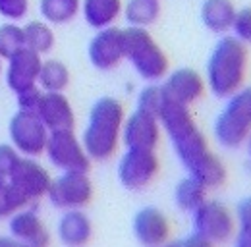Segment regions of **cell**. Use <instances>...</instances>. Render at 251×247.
<instances>
[{"label": "cell", "mask_w": 251, "mask_h": 247, "mask_svg": "<svg viewBox=\"0 0 251 247\" xmlns=\"http://www.w3.org/2000/svg\"><path fill=\"white\" fill-rule=\"evenodd\" d=\"M250 74V47L232 35H224L215 45L207 60L205 83L207 89L219 99H228L240 91Z\"/></svg>", "instance_id": "1"}, {"label": "cell", "mask_w": 251, "mask_h": 247, "mask_svg": "<svg viewBox=\"0 0 251 247\" xmlns=\"http://www.w3.org/2000/svg\"><path fill=\"white\" fill-rule=\"evenodd\" d=\"M126 120L124 106L114 97H102L91 106L81 143L91 160H108L118 151Z\"/></svg>", "instance_id": "2"}, {"label": "cell", "mask_w": 251, "mask_h": 247, "mask_svg": "<svg viewBox=\"0 0 251 247\" xmlns=\"http://www.w3.org/2000/svg\"><path fill=\"white\" fill-rule=\"evenodd\" d=\"M160 127L166 131L172 147L182 160V164L191 170L205 154L209 153V143L197 122L193 120L189 106L178 104L170 99H164V104L158 112Z\"/></svg>", "instance_id": "3"}, {"label": "cell", "mask_w": 251, "mask_h": 247, "mask_svg": "<svg viewBox=\"0 0 251 247\" xmlns=\"http://www.w3.org/2000/svg\"><path fill=\"white\" fill-rule=\"evenodd\" d=\"M213 131L215 139L224 149H238L246 143L251 133V85H244L226 99Z\"/></svg>", "instance_id": "4"}, {"label": "cell", "mask_w": 251, "mask_h": 247, "mask_svg": "<svg viewBox=\"0 0 251 247\" xmlns=\"http://www.w3.org/2000/svg\"><path fill=\"white\" fill-rule=\"evenodd\" d=\"M124 58L129 60L133 70L145 81H160L162 77H166L170 70L168 56L145 27L124 29Z\"/></svg>", "instance_id": "5"}, {"label": "cell", "mask_w": 251, "mask_h": 247, "mask_svg": "<svg viewBox=\"0 0 251 247\" xmlns=\"http://www.w3.org/2000/svg\"><path fill=\"white\" fill-rule=\"evenodd\" d=\"M193 215V232L209 240L213 246H222L234 240L238 224L236 215L220 201L207 199Z\"/></svg>", "instance_id": "6"}, {"label": "cell", "mask_w": 251, "mask_h": 247, "mask_svg": "<svg viewBox=\"0 0 251 247\" xmlns=\"http://www.w3.org/2000/svg\"><path fill=\"white\" fill-rule=\"evenodd\" d=\"M49 162L62 172H87L91 158L85 153L81 139L75 137L74 129L50 131L45 147Z\"/></svg>", "instance_id": "7"}, {"label": "cell", "mask_w": 251, "mask_h": 247, "mask_svg": "<svg viewBox=\"0 0 251 247\" xmlns=\"http://www.w3.org/2000/svg\"><path fill=\"white\" fill-rule=\"evenodd\" d=\"M8 131L14 149L24 156H39L45 153L50 133L35 112H25V110H18L12 116Z\"/></svg>", "instance_id": "8"}, {"label": "cell", "mask_w": 251, "mask_h": 247, "mask_svg": "<svg viewBox=\"0 0 251 247\" xmlns=\"http://www.w3.org/2000/svg\"><path fill=\"white\" fill-rule=\"evenodd\" d=\"M47 195L58 209H83L93 199V184L87 172H62L50 182Z\"/></svg>", "instance_id": "9"}, {"label": "cell", "mask_w": 251, "mask_h": 247, "mask_svg": "<svg viewBox=\"0 0 251 247\" xmlns=\"http://www.w3.org/2000/svg\"><path fill=\"white\" fill-rule=\"evenodd\" d=\"M160 162L151 149H127L118 164V178L126 189H143L157 178Z\"/></svg>", "instance_id": "10"}, {"label": "cell", "mask_w": 251, "mask_h": 247, "mask_svg": "<svg viewBox=\"0 0 251 247\" xmlns=\"http://www.w3.org/2000/svg\"><path fill=\"white\" fill-rule=\"evenodd\" d=\"M87 52H89V60L97 70H102V72L114 70L124 60V29H120L116 25L99 29L89 43Z\"/></svg>", "instance_id": "11"}, {"label": "cell", "mask_w": 251, "mask_h": 247, "mask_svg": "<svg viewBox=\"0 0 251 247\" xmlns=\"http://www.w3.org/2000/svg\"><path fill=\"white\" fill-rule=\"evenodd\" d=\"M162 91L166 99L184 106H191L199 102L207 93L205 75H201L197 70H191V68H178L166 74Z\"/></svg>", "instance_id": "12"}, {"label": "cell", "mask_w": 251, "mask_h": 247, "mask_svg": "<svg viewBox=\"0 0 251 247\" xmlns=\"http://www.w3.org/2000/svg\"><path fill=\"white\" fill-rule=\"evenodd\" d=\"M162 127L157 116L135 110L126 116L122 125V143L126 149H151L155 151L160 141Z\"/></svg>", "instance_id": "13"}, {"label": "cell", "mask_w": 251, "mask_h": 247, "mask_svg": "<svg viewBox=\"0 0 251 247\" xmlns=\"http://www.w3.org/2000/svg\"><path fill=\"white\" fill-rule=\"evenodd\" d=\"M8 182L16 189H20L29 201H35L49 193L52 178L41 162L33 160V156H22L16 168L10 172Z\"/></svg>", "instance_id": "14"}, {"label": "cell", "mask_w": 251, "mask_h": 247, "mask_svg": "<svg viewBox=\"0 0 251 247\" xmlns=\"http://www.w3.org/2000/svg\"><path fill=\"white\" fill-rule=\"evenodd\" d=\"M133 236L143 247H162L170 242L172 226L157 207H145L133 216Z\"/></svg>", "instance_id": "15"}, {"label": "cell", "mask_w": 251, "mask_h": 247, "mask_svg": "<svg viewBox=\"0 0 251 247\" xmlns=\"http://www.w3.org/2000/svg\"><path fill=\"white\" fill-rule=\"evenodd\" d=\"M41 54L31 49H22L14 56L8 58V68H6V83L12 91L22 93L25 89H31L37 85V77L41 72Z\"/></svg>", "instance_id": "16"}, {"label": "cell", "mask_w": 251, "mask_h": 247, "mask_svg": "<svg viewBox=\"0 0 251 247\" xmlns=\"http://www.w3.org/2000/svg\"><path fill=\"white\" fill-rule=\"evenodd\" d=\"M35 114L39 120L47 125L49 131H60V129H74L75 116L70 100L64 93H41L39 104L35 108Z\"/></svg>", "instance_id": "17"}, {"label": "cell", "mask_w": 251, "mask_h": 247, "mask_svg": "<svg viewBox=\"0 0 251 247\" xmlns=\"http://www.w3.org/2000/svg\"><path fill=\"white\" fill-rule=\"evenodd\" d=\"M8 228H10V236L24 246L49 247L50 234L45 228L43 220L39 218L37 211H33V209H22V211L14 213L10 216Z\"/></svg>", "instance_id": "18"}, {"label": "cell", "mask_w": 251, "mask_h": 247, "mask_svg": "<svg viewBox=\"0 0 251 247\" xmlns=\"http://www.w3.org/2000/svg\"><path fill=\"white\" fill-rule=\"evenodd\" d=\"M56 232L66 247H85L93 238V224L81 209H72L62 215Z\"/></svg>", "instance_id": "19"}, {"label": "cell", "mask_w": 251, "mask_h": 247, "mask_svg": "<svg viewBox=\"0 0 251 247\" xmlns=\"http://www.w3.org/2000/svg\"><path fill=\"white\" fill-rule=\"evenodd\" d=\"M236 6L232 0H203L201 4V24L217 35H226L232 29L236 18Z\"/></svg>", "instance_id": "20"}, {"label": "cell", "mask_w": 251, "mask_h": 247, "mask_svg": "<svg viewBox=\"0 0 251 247\" xmlns=\"http://www.w3.org/2000/svg\"><path fill=\"white\" fill-rule=\"evenodd\" d=\"M124 4L122 0H81V14L83 20L93 29H104L116 24V20L122 16Z\"/></svg>", "instance_id": "21"}, {"label": "cell", "mask_w": 251, "mask_h": 247, "mask_svg": "<svg viewBox=\"0 0 251 247\" xmlns=\"http://www.w3.org/2000/svg\"><path fill=\"white\" fill-rule=\"evenodd\" d=\"M188 172L191 178H195L207 189H219L220 185H224L226 178H228V170H226L224 162L220 160L219 154H215L213 151H209Z\"/></svg>", "instance_id": "22"}, {"label": "cell", "mask_w": 251, "mask_h": 247, "mask_svg": "<svg viewBox=\"0 0 251 247\" xmlns=\"http://www.w3.org/2000/svg\"><path fill=\"white\" fill-rule=\"evenodd\" d=\"M126 22L129 27H149L153 25L160 16V4L158 0H127L122 10Z\"/></svg>", "instance_id": "23"}, {"label": "cell", "mask_w": 251, "mask_h": 247, "mask_svg": "<svg viewBox=\"0 0 251 247\" xmlns=\"http://www.w3.org/2000/svg\"><path fill=\"white\" fill-rule=\"evenodd\" d=\"M207 191L209 189L205 185H201L195 178L188 176L176 185V191H174L176 205L184 213H195L207 201Z\"/></svg>", "instance_id": "24"}, {"label": "cell", "mask_w": 251, "mask_h": 247, "mask_svg": "<svg viewBox=\"0 0 251 247\" xmlns=\"http://www.w3.org/2000/svg\"><path fill=\"white\" fill-rule=\"evenodd\" d=\"M37 85H41L43 91L62 93L70 85V70L60 60L43 62L37 77Z\"/></svg>", "instance_id": "25"}, {"label": "cell", "mask_w": 251, "mask_h": 247, "mask_svg": "<svg viewBox=\"0 0 251 247\" xmlns=\"http://www.w3.org/2000/svg\"><path fill=\"white\" fill-rule=\"evenodd\" d=\"M41 16L49 24H68L72 22L79 10H81V0H41L39 2Z\"/></svg>", "instance_id": "26"}, {"label": "cell", "mask_w": 251, "mask_h": 247, "mask_svg": "<svg viewBox=\"0 0 251 247\" xmlns=\"http://www.w3.org/2000/svg\"><path fill=\"white\" fill-rule=\"evenodd\" d=\"M24 39H25V47L39 54H45L54 47V33L43 22L27 24L24 27Z\"/></svg>", "instance_id": "27"}, {"label": "cell", "mask_w": 251, "mask_h": 247, "mask_svg": "<svg viewBox=\"0 0 251 247\" xmlns=\"http://www.w3.org/2000/svg\"><path fill=\"white\" fill-rule=\"evenodd\" d=\"M31 201L8 180L0 185V218H10L14 213L22 211L24 207H27Z\"/></svg>", "instance_id": "28"}, {"label": "cell", "mask_w": 251, "mask_h": 247, "mask_svg": "<svg viewBox=\"0 0 251 247\" xmlns=\"http://www.w3.org/2000/svg\"><path fill=\"white\" fill-rule=\"evenodd\" d=\"M25 49V39H24V27L16 24H6L0 27V58H10L18 50Z\"/></svg>", "instance_id": "29"}, {"label": "cell", "mask_w": 251, "mask_h": 247, "mask_svg": "<svg viewBox=\"0 0 251 247\" xmlns=\"http://www.w3.org/2000/svg\"><path fill=\"white\" fill-rule=\"evenodd\" d=\"M164 91L162 85H147L145 89H141L137 97V110H143L147 114H153L158 118V112L164 104Z\"/></svg>", "instance_id": "30"}, {"label": "cell", "mask_w": 251, "mask_h": 247, "mask_svg": "<svg viewBox=\"0 0 251 247\" xmlns=\"http://www.w3.org/2000/svg\"><path fill=\"white\" fill-rule=\"evenodd\" d=\"M232 37H236L246 47H251V6L236 10V18L232 24Z\"/></svg>", "instance_id": "31"}, {"label": "cell", "mask_w": 251, "mask_h": 247, "mask_svg": "<svg viewBox=\"0 0 251 247\" xmlns=\"http://www.w3.org/2000/svg\"><path fill=\"white\" fill-rule=\"evenodd\" d=\"M27 10H29V0H0V16H4L6 20L18 22L25 18Z\"/></svg>", "instance_id": "32"}, {"label": "cell", "mask_w": 251, "mask_h": 247, "mask_svg": "<svg viewBox=\"0 0 251 247\" xmlns=\"http://www.w3.org/2000/svg\"><path fill=\"white\" fill-rule=\"evenodd\" d=\"M20 158H22V154L14 149V145L2 143L0 145V176L8 178L10 172L16 168V164H18Z\"/></svg>", "instance_id": "33"}, {"label": "cell", "mask_w": 251, "mask_h": 247, "mask_svg": "<svg viewBox=\"0 0 251 247\" xmlns=\"http://www.w3.org/2000/svg\"><path fill=\"white\" fill-rule=\"evenodd\" d=\"M41 89L35 85L31 89H25V91L18 93V106L20 110H25V112H35L37 104H39V99H41Z\"/></svg>", "instance_id": "34"}, {"label": "cell", "mask_w": 251, "mask_h": 247, "mask_svg": "<svg viewBox=\"0 0 251 247\" xmlns=\"http://www.w3.org/2000/svg\"><path fill=\"white\" fill-rule=\"evenodd\" d=\"M236 224L242 232H251V197L244 199L236 211Z\"/></svg>", "instance_id": "35"}, {"label": "cell", "mask_w": 251, "mask_h": 247, "mask_svg": "<svg viewBox=\"0 0 251 247\" xmlns=\"http://www.w3.org/2000/svg\"><path fill=\"white\" fill-rule=\"evenodd\" d=\"M162 247H217L213 246L209 240H205V238H201L199 234H189L186 238H182V240H174V242H168L166 246Z\"/></svg>", "instance_id": "36"}, {"label": "cell", "mask_w": 251, "mask_h": 247, "mask_svg": "<svg viewBox=\"0 0 251 247\" xmlns=\"http://www.w3.org/2000/svg\"><path fill=\"white\" fill-rule=\"evenodd\" d=\"M234 247H251V232H238L234 236Z\"/></svg>", "instance_id": "37"}, {"label": "cell", "mask_w": 251, "mask_h": 247, "mask_svg": "<svg viewBox=\"0 0 251 247\" xmlns=\"http://www.w3.org/2000/svg\"><path fill=\"white\" fill-rule=\"evenodd\" d=\"M0 247H27L20 244L18 240H14L12 236H0Z\"/></svg>", "instance_id": "38"}, {"label": "cell", "mask_w": 251, "mask_h": 247, "mask_svg": "<svg viewBox=\"0 0 251 247\" xmlns=\"http://www.w3.org/2000/svg\"><path fill=\"white\" fill-rule=\"evenodd\" d=\"M244 145H246V149H248V153H250V156H251V133L248 135V139H246V143H244Z\"/></svg>", "instance_id": "39"}, {"label": "cell", "mask_w": 251, "mask_h": 247, "mask_svg": "<svg viewBox=\"0 0 251 247\" xmlns=\"http://www.w3.org/2000/svg\"><path fill=\"white\" fill-rule=\"evenodd\" d=\"M6 180H8V178H4V176H0V185L4 184V182H6Z\"/></svg>", "instance_id": "40"}, {"label": "cell", "mask_w": 251, "mask_h": 247, "mask_svg": "<svg viewBox=\"0 0 251 247\" xmlns=\"http://www.w3.org/2000/svg\"><path fill=\"white\" fill-rule=\"evenodd\" d=\"M0 60H2V58H0Z\"/></svg>", "instance_id": "41"}]
</instances>
